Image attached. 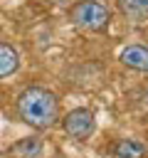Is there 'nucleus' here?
I'll return each mask as SVG.
<instances>
[{
  "mask_svg": "<svg viewBox=\"0 0 148 158\" xmlns=\"http://www.w3.org/2000/svg\"><path fill=\"white\" fill-rule=\"evenodd\" d=\"M17 116L27 126L47 131L59 121V99L44 86H27L17 96Z\"/></svg>",
  "mask_w": 148,
  "mask_h": 158,
  "instance_id": "1",
  "label": "nucleus"
},
{
  "mask_svg": "<svg viewBox=\"0 0 148 158\" xmlns=\"http://www.w3.org/2000/svg\"><path fill=\"white\" fill-rule=\"evenodd\" d=\"M69 20L84 32H101L111 22V10L99 0H79L69 7Z\"/></svg>",
  "mask_w": 148,
  "mask_h": 158,
  "instance_id": "2",
  "label": "nucleus"
},
{
  "mask_svg": "<svg viewBox=\"0 0 148 158\" xmlns=\"http://www.w3.org/2000/svg\"><path fill=\"white\" fill-rule=\"evenodd\" d=\"M62 126H64L69 138L86 141L94 133V128H96V118H94V111H89V109H72L62 118Z\"/></svg>",
  "mask_w": 148,
  "mask_h": 158,
  "instance_id": "3",
  "label": "nucleus"
},
{
  "mask_svg": "<svg viewBox=\"0 0 148 158\" xmlns=\"http://www.w3.org/2000/svg\"><path fill=\"white\" fill-rule=\"evenodd\" d=\"M121 64L128 67V69H136V72H148V47H141V44H128L126 49H121L118 54Z\"/></svg>",
  "mask_w": 148,
  "mask_h": 158,
  "instance_id": "4",
  "label": "nucleus"
},
{
  "mask_svg": "<svg viewBox=\"0 0 148 158\" xmlns=\"http://www.w3.org/2000/svg\"><path fill=\"white\" fill-rule=\"evenodd\" d=\"M121 15L131 22H146L148 20V0H116Z\"/></svg>",
  "mask_w": 148,
  "mask_h": 158,
  "instance_id": "5",
  "label": "nucleus"
},
{
  "mask_svg": "<svg viewBox=\"0 0 148 158\" xmlns=\"http://www.w3.org/2000/svg\"><path fill=\"white\" fill-rule=\"evenodd\" d=\"M20 67V54L12 44L7 42H0V77H10L15 74Z\"/></svg>",
  "mask_w": 148,
  "mask_h": 158,
  "instance_id": "6",
  "label": "nucleus"
},
{
  "mask_svg": "<svg viewBox=\"0 0 148 158\" xmlns=\"http://www.w3.org/2000/svg\"><path fill=\"white\" fill-rule=\"evenodd\" d=\"M12 158H42V141L39 138H22L10 148Z\"/></svg>",
  "mask_w": 148,
  "mask_h": 158,
  "instance_id": "7",
  "label": "nucleus"
},
{
  "mask_svg": "<svg viewBox=\"0 0 148 158\" xmlns=\"http://www.w3.org/2000/svg\"><path fill=\"white\" fill-rule=\"evenodd\" d=\"M116 158H146V146L133 138H121L113 148Z\"/></svg>",
  "mask_w": 148,
  "mask_h": 158,
  "instance_id": "8",
  "label": "nucleus"
},
{
  "mask_svg": "<svg viewBox=\"0 0 148 158\" xmlns=\"http://www.w3.org/2000/svg\"><path fill=\"white\" fill-rule=\"evenodd\" d=\"M52 2H57V5H67L69 0H52Z\"/></svg>",
  "mask_w": 148,
  "mask_h": 158,
  "instance_id": "9",
  "label": "nucleus"
}]
</instances>
